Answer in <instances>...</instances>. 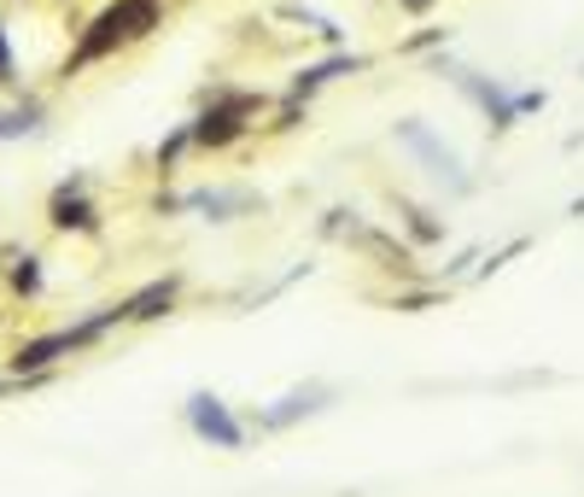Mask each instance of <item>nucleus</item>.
<instances>
[{
  "label": "nucleus",
  "instance_id": "1",
  "mask_svg": "<svg viewBox=\"0 0 584 497\" xmlns=\"http://www.w3.org/2000/svg\"><path fill=\"white\" fill-rule=\"evenodd\" d=\"M153 18H158V7H153V0H123V7H112L106 18H100V35H88V41H82V53H76V65H82V59H100V53H112L117 48V41H129V35H140L146 24H153Z\"/></svg>",
  "mask_w": 584,
  "mask_h": 497
},
{
  "label": "nucleus",
  "instance_id": "2",
  "mask_svg": "<svg viewBox=\"0 0 584 497\" xmlns=\"http://www.w3.org/2000/svg\"><path fill=\"white\" fill-rule=\"evenodd\" d=\"M194 427L205 433V439H217V445H240V427L228 422V410L211 398V392H199V398H194Z\"/></svg>",
  "mask_w": 584,
  "mask_h": 497
},
{
  "label": "nucleus",
  "instance_id": "3",
  "mask_svg": "<svg viewBox=\"0 0 584 497\" xmlns=\"http://www.w3.org/2000/svg\"><path fill=\"white\" fill-rule=\"evenodd\" d=\"M94 211L88 199H82V182H65V188L53 194V229H88Z\"/></svg>",
  "mask_w": 584,
  "mask_h": 497
},
{
  "label": "nucleus",
  "instance_id": "4",
  "mask_svg": "<svg viewBox=\"0 0 584 497\" xmlns=\"http://www.w3.org/2000/svg\"><path fill=\"white\" fill-rule=\"evenodd\" d=\"M35 130H41V106H35V100L0 112V141H18V135H35Z\"/></svg>",
  "mask_w": 584,
  "mask_h": 497
},
{
  "label": "nucleus",
  "instance_id": "5",
  "mask_svg": "<svg viewBox=\"0 0 584 497\" xmlns=\"http://www.w3.org/2000/svg\"><path fill=\"white\" fill-rule=\"evenodd\" d=\"M170 293H176V287H170V281L146 287V293H140V299H129V304H123V317H158V310H164V304H170Z\"/></svg>",
  "mask_w": 584,
  "mask_h": 497
},
{
  "label": "nucleus",
  "instance_id": "6",
  "mask_svg": "<svg viewBox=\"0 0 584 497\" xmlns=\"http://www.w3.org/2000/svg\"><path fill=\"white\" fill-rule=\"evenodd\" d=\"M12 287H18V293H35V287H41V263H35V258H24V263L12 269Z\"/></svg>",
  "mask_w": 584,
  "mask_h": 497
},
{
  "label": "nucleus",
  "instance_id": "7",
  "mask_svg": "<svg viewBox=\"0 0 584 497\" xmlns=\"http://www.w3.org/2000/svg\"><path fill=\"white\" fill-rule=\"evenodd\" d=\"M12 35H7V24H0V89H7V82H12Z\"/></svg>",
  "mask_w": 584,
  "mask_h": 497
}]
</instances>
